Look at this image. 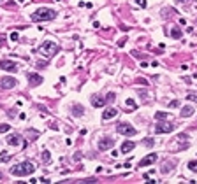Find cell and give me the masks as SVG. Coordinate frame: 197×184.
Listing matches in <instances>:
<instances>
[{"label":"cell","instance_id":"cell-17","mask_svg":"<svg viewBox=\"0 0 197 184\" xmlns=\"http://www.w3.org/2000/svg\"><path fill=\"white\" fill-rule=\"evenodd\" d=\"M155 119H158V121L171 119V114H169V112H164V111H158V112H155Z\"/></svg>","mask_w":197,"mask_h":184},{"label":"cell","instance_id":"cell-6","mask_svg":"<svg viewBox=\"0 0 197 184\" xmlns=\"http://www.w3.org/2000/svg\"><path fill=\"white\" fill-rule=\"evenodd\" d=\"M16 84H18V81L14 77H2L0 79V88L2 90H13Z\"/></svg>","mask_w":197,"mask_h":184},{"label":"cell","instance_id":"cell-37","mask_svg":"<svg viewBox=\"0 0 197 184\" xmlns=\"http://www.w3.org/2000/svg\"><path fill=\"white\" fill-rule=\"evenodd\" d=\"M125 41H127V39H121V41L118 42V46H120V48H123V46H125Z\"/></svg>","mask_w":197,"mask_h":184},{"label":"cell","instance_id":"cell-34","mask_svg":"<svg viewBox=\"0 0 197 184\" xmlns=\"http://www.w3.org/2000/svg\"><path fill=\"white\" fill-rule=\"evenodd\" d=\"M79 182H86V184H91V182H97L95 179H84V181H79Z\"/></svg>","mask_w":197,"mask_h":184},{"label":"cell","instance_id":"cell-32","mask_svg":"<svg viewBox=\"0 0 197 184\" xmlns=\"http://www.w3.org/2000/svg\"><path fill=\"white\" fill-rule=\"evenodd\" d=\"M18 39H20V35H18L16 32H13V34H11V41H18Z\"/></svg>","mask_w":197,"mask_h":184},{"label":"cell","instance_id":"cell-21","mask_svg":"<svg viewBox=\"0 0 197 184\" xmlns=\"http://www.w3.org/2000/svg\"><path fill=\"white\" fill-rule=\"evenodd\" d=\"M173 167H174V165H173L171 161H165V163H164V167H162V174H167V172H171V170H173Z\"/></svg>","mask_w":197,"mask_h":184},{"label":"cell","instance_id":"cell-16","mask_svg":"<svg viewBox=\"0 0 197 184\" xmlns=\"http://www.w3.org/2000/svg\"><path fill=\"white\" fill-rule=\"evenodd\" d=\"M106 104V98H98L97 95H93L91 97V105L93 107H102Z\"/></svg>","mask_w":197,"mask_h":184},{"label":"cell","instance_id":"cell-24","mask_svg":"<svg viewBox=\"0 0 197 184\" xmlns=\"http://www.w3.org/2000/svg\"><path fill=\"white\" fill-rule=\"evenodd\" d=\"M143 144H144L146 147H153V146H155V139H144Z\"/></svg>","mask_w":197,"mask_h":184},{"label":"cell","instance_id":"cell-35","mask_svg":"<svg viewBox=\"0 0 197 184\" xmlns=\"http://www.w3.org/2000/svg\"><path fill=\"white\" fill-rule=\"evenodd\" d=\"M137 83H139V84H143V86H146V84H148V81H146V79H143V77L137 79Z\"/></svg>","mask_w":197,"mask_h":184},{"label":"cell","instance_id":"cell-40","mask_svg":"<svg viewBox=\"0 0 197 184\" xmlns=\"http://www.w3.org/2000/svg\"><path fill=\"white\" fill-rule=\"evenodd\" d=\"M20 2H25V0H20Z\"/></svg>","mask_w":197,"mask_h":184},{"label":"cell","instance_id":"cell-13","mask_svg":"<svg viewBox=\"0 0 197 184\" xmlns=\"http://www.w3.org/2000/svg\"><path fill=\"white\" fill-rule=\"evenodd\" d=\"M84 114V107L79 105V104H74L72 105V116H76V118H81Z\"/></svg>","mask_w":197,"mask_h":184},{"label":"cell","instance_id":"cell-11","mask_svg":"<svg viewBox=\"0 0 197 184\" xmlns=\"http://www.w3.org/2000/svg\"><path fill=\"white\" fill-rule=\"evenodd\" d=\"M116 114H118V111H116L114 107H107V109H106L104 112H102V119H104V121H107V119H113V118H114Z\"/></svg>","mask_w":197,"mask_h":184},{"label":"cell","instance_id":"cell-31","mask_svg":"<svg viewBox=\"0 0 197 184\" xmlns=\"http://www.w3.org/2000/svg\"><path fill=\"white\" fill-rule=\"evenodd\" d=\"M4 154H2V161H9V154H7V151H2Z\"/></svg>","mask_w":197,"mask_h":184},{"label":"cell","instance_id":"cell-39","mask_svg":"<svg viewBox=\"0 0 197 184\" xmlns=\"http://www.w3.org/2000/svg\"><path fill=\"white\" fill-rule=\"evenodd\" d=\"M0 179H2V172H0Z\"/></svg>","mask_w":197,"mask_h":184},{"label":"cell","instance_id":"cell-23","mask_svg":"<svg viewBox=\"0 0 197 184\" xmlns=\"http://www.w3.org/2000/svg\"><path fill=\"white\" fill-rule=\"evenodd\" d=\"M188 170H190V172H195V174H197V160H192V161H188Z\"/></svg>","mask_w":197,"mask_h":184},{"label":"cell","instance_id":"cell-2","mask_svg":"<svg viewBox=\"0 0 197 184\" xmlns=\"http://www.w3.org/2000/svg\"><path fill=\"white\" fill-rule=\"evenodd\" d=\"M32 21H51L56 18V11L49 7H39L35 12H32Z\"/></svg>","mask_w":197,"mask_h":184},{"label":"cell","instance_id":"cell-20","mask_svg":"<svg viewBox=\"0 0 197 184\" xmlns=\"http://www.w3.org/2000/svg\"><path fill=\"white\" fill-rule=\"evenodd\" d=\"M176 11L174 9H171V7H165V9H162V18H167V16H173Z\"/></svg>","mask_w":197,"mask_h":184},{"label":"cell","instance_id":"cell-36","mask_svg":"<svg viewBox=\"0 0 197 184\" xmlns=\"http://www.w3.org/2000/svg\"><path fill=\"white\" fill-rule=\"evenodd\" d=\"M81 158H83V154H81V153H76V154H74V160H81Z\"/></svg>","mask_w":197,"mask_h":184},{"label":"cell","instance_id":"cell-18","mask_svg":"<svg viewBox=\"0 0 197 184\" xmlns=\"http://www.w3.org/2000/svg\"><path fill=\"white\" fill-rule=\"evenodd\" d=\"M125 107H128L127 112H134V111H136V102H134L132 98H127L125 100Z\"/></svg>","mask_w":197,"mask_h":184},{"label":"cell","instance_id":"cell-8","mask_svg":"<svg viewBox=\"0 0 197 184\" xmlns=\"http://www.w3.org/2000/svg\"><path fill=\"white\" fill-rule=\"evenodd\" d=\"M0 69L2 70H7V72H16L18 70V65L11 62V60H0Z\"/></svg>","mask_w":197,"mask_h":184},{"label":"cell","instance_id":"cell-27","mask_svg":"<svg viewBox=\"0 0 197 184\" xmlns=\"http://www.w3.org/2000/svg\"><path fill=\"white\" fill-rule=\"evenodd\" d=\"M169 107H171V109H176V107H180V100H173V102L169 104Z\"/></svg>","mask_w":197,"mask_h":184},{"label":"cell","instance_id":"cell-10","mask_svg":"<svg viewBox=\"0 0 197 184\" xmlns=\"http://www.w3.org/2000/svg\"><path fill=\"white\" fill-rule=\"evenodd\" d=\"M157 161V154L155 153H150L148 156H144L143 160L139 161V167H148V165H151V163Z\"/></svg>","mask_w":197,"mask_h":184},{"label":"cell","instance_id":"cell-14","mask_svg":"<svg viewBox=\"0 0 197 184\" xmlns=\"http://www.w3.org/2000/svg\"><path fill=\"white\" fill-rule=\"evenodd\" d=\"M134 147H136V144H134V142L125 140L123 144H121V153H130V151H132Z\"/></svg>","mask_w":197,"mask_h":184},{"label":"cell","instance_id":"cell-19","mask_svg":"<svg viewBox=\"0 0 197 184\" xmlns=\"http://www.w3.org/2000/svg\"><path fill=\"white\" fill-rule=\"evenodd\" d=\"M181 30L178 28V27H174V28L171 30V37H173V39H181Z\"/></svg>","mask_w":197,"mask_h":184},{"label":"cell","instance_id":"cell-4","mask_svg":"<svg viewBox=\"0 0 197 184\" xmlns=\"http://www.w3.org/2000/svg\"><path fill=\"white\" fill-rule=\"evenodd\" d=\"M118 133L120 135H125V137H134V135L137 133V130L130 125V123H118Z\"/></svg>","mask_w":197,"mask_h":184},{"label":"cell","instance_id":"cell-1","mask_svg":"<svg viewBox=\"0 0 197 184\" xmlns=\"http://www.w3.org/2000/svg\"><path fill=\"white\" fill-rule=\"evenodd\" d=\"M35 163L34 161H23V163H18V165H14V167H11V174L16 177H25V175H32L35 172Z\"/></svg>","mask_w":197,"mask_h":184},{"label":"cell","instance_id":"cell-25","mask_svg":"<svg viewBox=\"0 0 197 184\" xmlns=\"http://www.w3.org/2000/svg\"><path fill=\"white\" fill-rule=\"evenodd\" d=\"M9 130H11V125H6V123H4V125H0V133H7Z\"/></svg>","mask_w":197,"mask_h":184},{"label":"cell","instance_id":"cell-29","mask_svg":"<svg viewBox=\"0 0 197 184\" xmlns=\"http://www.w3.org/2000/svg\"><path fill=\"white\" fill-rule=\"evenodd\" d=\"M187 98L192 100V102H197V95H195V93H188V95H187Z\"/></svg>","mask_w":197,"mask_h":184},{"label":"cell","instance_id":"cell-9","mask_svg":"<svg viewBox=\"0 0 197 184\" xmlns=\"http://www.w3.org/2000/svg\"><path fill=\"white\" fill-rule=\"evenodd\" d=\"M27 79H28V83L32 86H39L42 83V76H39V74H35V72H28L27 74Z\"/></svg>","mask_w":197,"mask_h":184},{"label":"cell","instance_id":"cell-22","mask_svg":"<svg viewBox=\"0 0 197 184\" xmlns=\"http://www.w3.org/2000/svg\"><path fill=\"white\" fill-rule=\"evenodd\" d=\"M41 158H42V161H44V163H49V160H51V154H49L48 149H44V151H42Z\"/></svg>","mask_w":197,"mask_h":184},{"label":"cell","instance_id":"cell-12","mask_svg":"<svg viewBox=\"0 0 197 184\" xmlns=\"http://www.w3.org/2000/svg\"><path fill=\"white\" fill-rule=\"evenodd\" d=\"M7 144H9V146H14V147H16V146H20V144H21V137L18 133L9 135V137H7Z\"/></svg>","mask_w":197,"mask_h":184},{"label":"cell","instance_id":"cell-33","mask_svg":"<svg viewBox=\"0 0 197 184\" xmlns=\"http://www.w3.org/2000/svg\"><path fill=\"white\" fill-rule=\"evenodd\" d=\"M136 2L139 4L141 7H146V5H148V4H146V0H136Z\"/></svg>","mask_w":197,"mask_h":184},{"label":"cell","instance_id":"cell-28","mask_svg":"<svg viewBox=\"0 0 197 184\" xmlns=\"http://www.w3.org/2000/svg\"><path fill=\"white\" fill-rule=\"evenodd\" d=\"M194 0H176V4H180V5H187V4H192Z\"/></svg>","mask_w":197,"mask_h":184},{"label":"cell","instance_id":"cell-26","mask_svg":"<svg viewBox=\"0 0 197 184\" xmlns=\"http://www.w3.org/2000/svg\"><path fill=\"white\" fill-rule=\"evenodd\" d=\"M176 139H178V140H180V142H183V140L187 142V140H188V139H190V137H188V133H180V135H178V137H176Z\"/></svg>","mask_w":197,"mask_h":184},{"label":"cell","instance_id":"cell-5","mask_svg":"<svg viewBox=\"0 0 197 184\" xmlns=\"http://www.w3.org/2000/svg\"><path fill=\"white\" fill-rule=\"evenodd\" d=\"M98 151H107V149H111L113 146H114V139H111V137H104V139H100L98 140Z\"/></svg>","mask_w":197,"mask_h":184},{"label":"cell","instance_id":"cell-7","mask_svg":"<svg viewBox=\"0 0 197 184\" xmlns=\"http://www.w3.org/2000/svg\"><path fill=\"white\" fill-rule=\"evenodd\" d=\"M173 130H174V125H171V123H160V125L155 126V133H171Z\"/></svg>","mask_w":197,"mask_h":184},{"label":"cell","instance_id":"cell-15","mask_svg":"<svg viewBox=\"0 0 197 184\" xmlns=\"http://www.w3.org/2000/svg\"><path fill=\"white\" fill-rule=\"evenodd\" d=\"M190 116H194V107H192V105H185L181 109V118H190Z\"/></svg>","mask_w":197,"mask_h":184},{"label":"cell","instance_id":"cell-3","mask_svg":"<svg viewBox=\"0 0 197 184\" xmlns=\"http://www.w3.org/2000/svg\"><path fill=\"white\" fill-rule=\"evenodd\" d=\"M60 51V48H58V44L53 42V41H46V42H42V46L39 48V53H41V56H44L46 60H49V58H53Z\"/></svg>","mask_w":197,"mask_h":184},{"label":"cell","instance_id":"cell-30","mask_svg":"<svg viewBox=\"0 0 197 184\" xmlns=\"http://www.w3.org/2000/svg\"><path fill=\"white\" fill-rule=\"evenodd\" d=\"M114 98H116V95H114V93H109V95H107V102H114Z\"/></svg>","mask_w":197,"mask_h":184},{"label":"cell","instance_id":"cell-38","mask_svg":"<svg viewBox=\"0 0 197 184\" xmlns=\"http://www.w3.org/2000/svg\"><path fill=\"white\" fill-rule=\"evenodd\" d=\"M49 126L53 128V130H58V125H56V123H51V125H49Z\"/></svg>","mask_w":197,"mask_h":184}]
</instances>
